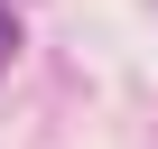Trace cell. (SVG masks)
I'll list each match as a JSON object with an SVG mask.
<instances>
[{
    "instance_id": "cell-1",
    "label": "cell",
    "mask_w": 158,
    "mask_h": 149,
    "mask_svg": "<svg viewBox=\"0 0 158 149\" xmlns=\"http://www.w3.org/2000/svg\"><path fill=\"white\" fill-rule=\"evenodd\" d=\"M10 56H19V19L0 10V65H10Z\"/></svg>"
}]
</instances>
